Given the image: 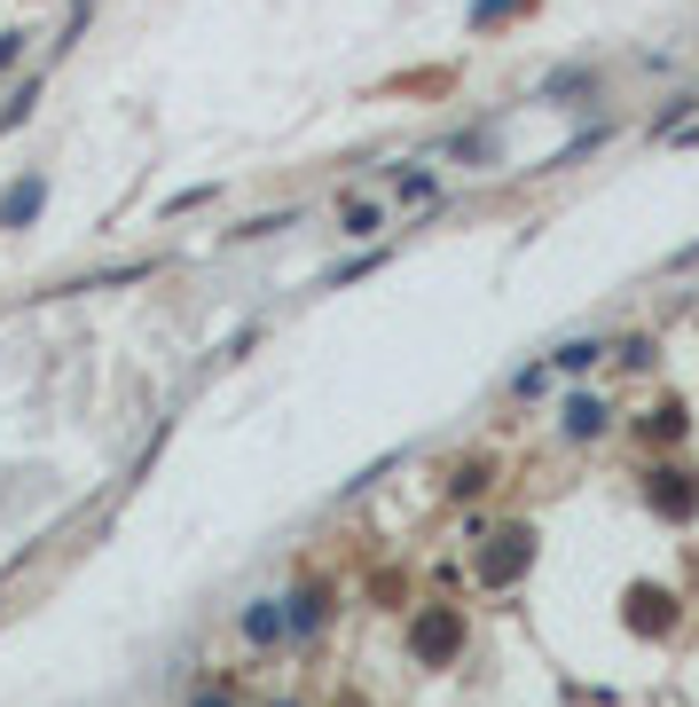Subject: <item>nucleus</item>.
Returning a JSON list of instances; mask_svg holds the SVG:
<instances>
[{"label": "nucleus", "mask_w": 699, "mask_h": 707, "mask_svg": "<svg viewBox=\"0 0 699 707\" xmlns=\"http://www.w3.org/2000/svg\"><path fill=\"white\" fill-rule=\"evenodd\" d=\"M597 424H605V409H597L589 393H582V401H566V432H574V440H589Z\"/></svg>", "instance_id": "0eeeda50"}, {"label": "nucleus", "mask_w": 699, "mask_h": 707, "mask_svg": "<svg viewBox=\"0 0 699 707\" xmlns=\"http://www.w3.org/2000/svg\"><path fill=\"white\" fill-rule=\"evenodd\" d=\"M503 9H511V0H480V9H472V24H495Z\"/></svg>", "instance_id": "9b49d317"}, {"label": "nucleus", "mask_w": 699, "mask_h": 707, "mask_svg": "<svg viewBox=\"0 0 699 707\" xmlns=\"http://www.w3.org/2000/svg\"><path fill=\"white\" fill-rule=\"evenodd\" d=\"M652 495H660V511H668V519H683V511L699 503V488H691V472H660V488H652Z\"/></svg>", "instance_id": "20e7f679"}, {"label": "nucleus", "mask_w": 699, "mask_h": 707, "mask_svg": "<svg viewBox=\"0 0 699 707\" xmlns=\"http://www.w3.org/2000/svg\"><path fill=\"white\" fill-rule=\"evenodd\" d=\"M527 551H535V535H527V526H511V535H495V551L480 559V574L487 582H511L518 566H527Z\"/></svg>", "instance_id": "f03ea898"}, {"label": "nucleus", "mask_w": 699, "mask_h": 707, "mask_svg": "<svg viewBox=\"0 0 699 707\" xmlns=\"http://www.w3.org/2000/svg\"><path fill=\"white\" fill-rule=\"evenodd\" d=\"M284 629H322V590H291V613H284Z\"/></svg>", "instance_id": "39448f33"}, {"label": "nucleus", "mask_w": 699, "mask_h": 707, "mask_svg": "<svg viewBox=\"0 0 699 707\" xmlns=\"http://www.w3.org/2000/svg\"><path fill=\"white\" fill-rule=\"evenodd\" d=\"M676 259H683V268H699V244H683V252H676Z\"/></svg>", "instance_id": "ddd939ff"}, {"label": "nucleus", "mask_w": 699, "mask_h": 707, "mask_svg": "<svg viewBox=\"0 0 699 707\" xmlns=\"http://www.w3.org/2000/svg\"><path fill=\"white\" fill-rule=\"evenodd\" d=\"M378 221H386L378 205H346V236H378Z\"/></svg>", "instance_id": "1a4fd4ad"}, {"label": "nucleus", "mask_w": 699, "mask_h": 707, "mask_svg": "<svg viewBox=\"0 0 699 707\" xmlns=\"http://www.w3.org/2000/svg\"><path fill=\"white\" fill-rule=\"evenodd\" d=\"M40 197H48V182H40V173H24V182L0 197V228H24V221L40 213Z\"/></svg>", "instance_id": "7ed1b4c3"}, {"label": "nucleus", "mask_w": 699, "mask_h": 707, "mask_svg": "<svg viewBox=\"0 0 699 707\" xmlns=\"http://www.w3.org/2000/svg\"><path fill=\"white\" fill-rule=\"evenodd\" d=\"M409 645H417V660H449V653L464 645V622H456V613H449V605H432V613H424V622L409 629Z\"/></svg>", "instance_id": "f257e3e1"}, {"label": "nucleus", "mask_w": 699, "mask_h": 707, "mask_svg": "<svg viewBox=\"0 0 699 707\" xmlns=\"http://www.w3.org/2000/svg\"><path fill=\"white\" fill-rule=\"evenodd\" d=\"M189 707H236V691H220V684H213V691H197Z\"/></svg>", "instance_id": "9d476101"}, {"label": "nucleus", "mask_w": 699, "mask_h": 707, "mask_svg": "<svg viewBox=\"0 0 699 707\" xmlns=\"http://www.w3.org/2000/svg\"><path fill=\"white\" fill-rule=\"evenodd\" d=\"M24 103H32V95H24ZM24 103H9V111H0V126H17V119H24Z\"/></svg>", "instance_id": "f8f14e48"}, {"label": "nucleus", "mask_w": 699, "mask_h": 707, "mask_svg": "<svg viewBox=\"0 0 699 707\" xmlns=\"http://www.w3.org/2000/svg\"><path fill=\"white\" fill-rule=\"evenodd\" d=\"M244 637H251V645H276V637H284V613H276V605H251V613H244Z\"/></svg>", "instance_id": "423d86ee"}, {"label": "nucleus", "mask_w": 699, "mask_h": 707, "mask_svg": "<svg viewBox=\"0 0 699 707\" xmlns=\"http://www.w3.org/2000/svg\"><path fill=\"white\" fill-rule=\"evenodd\" d=\"M551 362H558V370H589V362H597V338H574V346H558Z\"/></svg>", "instance_id": "6e6552de"}]
</instances>
